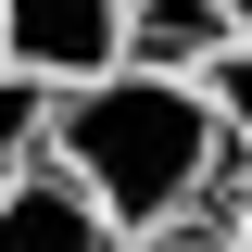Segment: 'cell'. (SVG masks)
Returning a JSON list of instances; mask_svg holds the SVG:
<instances>
[{
	"label": "cell",
	"mask_w": 252,
	"mask_h": 252,
	"mask_svg": "<svg viewBox=\"0 0 252 252\" xmlns=\"http://www.w3.org/2000/svg\"><path fill=\"white\" fill-rule=\"evenodd\" d=\"M38 152L89 189L126 240L202 215L227 189V139H215V114H202V89H189V76H139V63L51 89V139H38Z\"/></svg>",
	"instance_id": "6da1fadb"
},
{
	"label": "cell",
	"mask_w": 252,
	"mask_h": 252,
	"mask_svg": "<svg viewBox=\"0 0 252 252\" xmlns=\"http://www.w3.org/2000/svg\"><path fill=\"white\" fill-rule=\"evenodd\" d=\"M0 63L38 76V89L114 76L126 63V0H0Z\"/></svg>",
	"instance_id": "7a4b0ae2"
},
{
	"label": "cell",
	"mask_w": 252,
	"mask_h": 252,
	"mask_svg": "<svg viewBox=\"0 0 252 252\" xmlns=\"http://www.w3.org/2000/svg\"><path fill=\"white\" fill-rule=\"evenodd\" d=\"M0 252H126V227L101 215L51 152H38V164H13V177H0Z\"/></svg>",
	"instance_id": "3957f363"
},
{
	"label": "cell",
	"mask_w": 252,
	"mask_h": 252,
	"mask_svg": "<svg viewBox=\"0 0 252 252\" xmlns=\"http://www.w3.org/2000/svg\"><path fill=\"white\" fill-rule=\"evenodd\" d=\"M215 51H227L215 0H126V63H139V76H202Z\"/></svg>",
	"instance_id": "277c9868"
},
{
	"label": "cell",
	"mask_w": 252,
	"mask_h": 252,
	"mask_svg": "<svg viewBox=\"0 0 252 252\" xmlns=\"http://www.w3.org/2000/svg\"><path fill=\"white\" fill-rule=\"evenodd\" d=\"M189 89H202V114H215V139H227V164H252V38H227V51L202 63Z\"/></svg>",
	"instance_id": "5b68a950"
},
{
	"label": "cell",
	"mask_w": 252,
	"mask_h": 252,
	"mask_svg": "<svg viewBox=\"0 0 252 252\" xmlns=\"http://www.w3.org/2000/svg\"><path fill=\"white\" fill-rule=\"evenodd\" d=\"M38 139H51V89L0 63V177H13V164H38Z\"/></svg>",
	"instance_id": "8992f818"
},
{
	"label": "cell",
	"mask_w": 252,
	"mask_h": 252,
	"mask_svg": "<svg viewBox=\"0 0 252 252\" xmlns=\"http://www.w3.org/2000/svg\"><path fill=\"white\" fill-rule=\"evenodd\" d=\"M126 252H240V240H227V227H215V202H202V215H177V227H152V240H126Z\"/></svg>",
	"instance_id": "52a82bcc"
},
{
	"label": "cell",
	"mask_w": 252,
	"mask_h": 252,
	"mask_svg": "<svg viewBox=\"0 0 252 252\" xmlns=\"http://www.w3.org/2000/svg\"><path fill=\"white\" fill-rule=\"evenodd\" d=\"M215 227L252 252V164H227V189H215Z\"/></svg>",
	"instance_id": "ba28073f"
},
{
	"label": "cell",
	"mask_w": 252,
	"mask_h": 252,
	"mask_svg": "<svg viewBox=\"0 0 252 252\" xmlns=\"http://www.w3.org/2000/svg\"><path fill=\"white\" fill-rule=\"evenodd\" d=\"M215 13H227V38H252V0H215Z\"/></svg>",
	"instance_id": "9c48e42d"
}]
</instances>
